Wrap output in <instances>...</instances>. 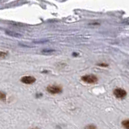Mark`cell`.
Returning a JSON list of instances; mask_svg holds the SVG:
<instances>
[{
	"instance_id": "cell-4",
	"label": "cell",
	"mask_w": 129,
	"mask_h": 129,
	"mask_svg": "<svg viewBox=\"0 0 129 129\" xmlns=\"http://www.w3.org/2000/svg\"><path fill=\"white\" fill-rule=\"evenodd\" d=\"M21 82L24 84L31 85L36 82V78L32 76H24L21 78Z\"/></svg>"
},
{
	"instance_id": "cell-5",
	"label": "cell",
	"mask_w": 129,
	"mask_h": 129,
	"mask_svg": "<svg viewBox=\"0 0 129 129\" xmlns=\"http://www.w3.org/2000/svg\"><path fill=\"white\" fill-rule=\"evenodd\" d=\"M6 33L9 36H14V37H21L22 35L19 34V33H17V32H13L11 31H7Z\"/></svg>"
},
{
	"instance_id": "cell-10",
	"label": "cell",
	"mask_w": 129,
	"mask_h": 129,
	"mask_svg": "<svg viewBox=\"0 0 129 129\" xmlns=\"http://www.w3.org/2000/svg\"><path fill=\"white\" fill-rule=\"evenodd\" d=\"M7 56V53L5 52H2L0 51V57H5V56Z\"/></svg>"
},
{
	"instance_id": "cell-12",
	"label": "cell",
	"mask_w": 129,
	"mask_h": 129,
	"mask_svg": "<svg viewBox=\"0 0 129 129\" xmlns=\"http://www.w3.org/2000/svg\"><path fill=\"white\" fill-rule=\"evenodd\" d=\"M31 129H40V128H39V127H32Z\"/></svg>"
},
{
	"instance_id": "cell-2",
	"label": "cell",
	"mask_w": 129,
	"mask_h": 129,
	"mask_svg": "<svg viewBox=\"0 0 129 129\" xmlns=\"http://www.w3.org/2000/svg\"><path fill=\"white\" fill-rule=\"evenodd\" d=\"M113 94H114V95L117 99H122L127 96V91L122 88H116L114 90V91H113Z\"/></svg>"
},
{
	"instance_id": "cell-3",
	"label": "cell",
	"mask_w": 129,
	"mask_h": 129,
	"mask_svg": "<svg viewBox=\"0 0 129 129\" xmlns=\"http://www.w3.org/2000/svg\"><path fill=\"white\" fill-rule=\"evenodd\" d=\"M47 91L51 94H60V92L62 91L61 87H60L58 86H48L47 87Z\"/></svg>"
},
{
	"instance_id": "cell-8",
	"label": "cell",
	"mask_w": 129,
	"mask_h": 129,
	"mask_svg": "<svg viewBox=\"0 0 129 129\" xmlns=\"http://www.w3.org/2000/svg\"><path fill=\"white\" fill-rule=\"evenodd\" d=\"M6 98H7V95H6L5 93L3 92V91H0V100H1V101L5 100Z\"/></svg>"
},
{
	"instance_id": "cell-6",
	"label": "cell",
	"mask_w": 129,
	"mask_h": 129,
	"mask_svg": "<svg viewBox=\"0 0 129 129\" xmlns=\"http://www.w3.org/2000/svg\"><path fill=\"white\" fill-rule=\"evenodd\" d=\"M122 125L125 129H129V121H128V119L123 120L122 122Z\"/></svg>"
},
{
	"instance_id": "cell-11",
	"label": "cell",
	"mask_w": 129,
	"mask_h": 129,
	"mask_svg": "<svg viewBox=\"0 0 129 129\" xmlns=\"http://www.w3.org/2000/svg\"><path fill=\"white\" fill-rule=\"evenodd\" d=\"M98 64L101 66H107V64Z\"/></svg>"
},
{
	"instance_id": "cell-9",
	"label": "cell",
	"mask_w": 129,
	"mask_h": 129,
	"mask_svg": "<svg viewBox=\"0 0 129 129\" xmlns=\"http://www.w3.org/2000/svg\"><path fill=\"white\" fill-rule=\"evenodd\" d=\"M85 129H97V127L94 124H89L85 127Z\"/></svg>"
},
{
	"instance_id": "cell-1",
	"label": "cell",
	"mask_w": 129,
	"mask_h": 129,
	"mask_svg": "<svg viewBox=\"0 0 129 129\" xmlns=\"http://www.w3.org/2000/svg\"><path fill=\"white\" fill-rule=\"evenodd\" d=\"M82 81L88 84H95L98 82V78L94 74H87L82 77Z\"/></svg>"
},
{
	"instance_id": "cell-7",
	"label": "cell",
	"mask_w": 129,
	"mask_h": 129,
	"mask_svg": "<svg viewBox=\"0 0 129 129\" xmlns=\"http://www.w3.org/2000/svg\"><path fill=\"white\" fill-rule=\"evenodd\" d=\"M55 51L54 50H52V49H44L42 50V53L44 54H52Z\"/></svg>"
}]
</instances>
